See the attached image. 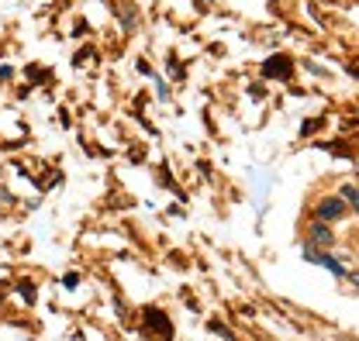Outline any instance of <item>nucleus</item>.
Returning <instances> with one entry per match:
<instances>
[{"label":"nucleus","mask_w":359,"mask_h":341,"mask_svg":"<svg viewBox=\"0 0 359 341\" xmlns=\"http://www.w3.org/2000/svg\"><path fill=\"white\" fill-rule=\"evenodd\" d=\"M346 211H349V207H346V200H342V197H325V200H321V204H318V221H325V224H328V221H342V217H346Z\"/></svg>","instance_id":"f257e3e1"},{"label":"nucleus","mask_w":359,"mask_h":341,"mask_svg":"<svg viewBox=\"0 0 359 341\" xmlns=\"http://www.w3.org/2000/svg\"><path fill=\"white\" fill-rule=\"evenodd\" d=\"M290 73H294V62L287 55H273L263 66V76H269V80H290Z\"/></svg>","instance_id":"f03ea898"},{"label":"nucleus","mask_w":359,"mask_h":341,"mask_svg":"<svg viewBox=\"0 0 359 341\" xmlns=\"http://www.w3.org/2000/svg\"><path fill=\"white\" fill-rule=\"evenodd\" d=\"M304 258H308V262H314V265H325V269H332L335 276H346V269H342V262H335V258H332V256H325V252H318V249H311V245L304 249Z\"/></svg>","instance_id":"7ed1b4c3"},{"label":"nucleus","mask_w":359,"mask_h":341,"mask_svg":"<svg viewBox=\"0 0 359 341\" xmlns=\"http://www.w3.org/2000/svg\"><path fill=\"white\" fill-rule=\"evenodd\" d=\"M311 242H314V249H332L335 245V235L328 231L325 221H314L311 224Z\"/></svg>","instance_id":"20e7f679"},{"label":"nucleus","mask_w":359,"mask_h":341,"mask_svg":"<svg viewBox=\"0 0 359 341\" xmlns=\"http://www.w3.org/2000/svg\"><path fill=\"white\" fill-rule=\"evenodd\" d=\"M342 200H349L346 207H353V211H359V190H356V186H342Z\"/></svg>","instance_id":"39448f33"},{"label":"nucleus","mask_w":359,"mask_h":341,"mask_svg":"<svg viewBox=\"0 0 359 341\" xmlns=\"http://www.w3.org/2000/svg\"><path fill=\"white\" fill-rule=\"evenodd\" d=\"M349 279H353V283H356V286H359V272H353V276H349Z\"/></svg>","instance_id":"423d86ee"}]
</instances>
